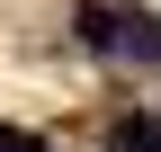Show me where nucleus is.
Instances as JSON below:
<instances>
[{
    "instance_id": "nucleus-1",
    "label": "nucleus",
    "mask_w": 161,
    "mask_h": 152,
    "mask_svg": "<svg viewBox=\"0 0 161 152\" xmlns=\"http://www.w3.org/2000/svg\"><path fill=\"white\" fill-rule=\"evenodd\" d=\"M116 54L161 63V18H152V9H116Z\"/></svg>"
},
{
    "instance_id": "nucleus-2",
    "label": "nucleus",
    "mask_w": 161,
    "mask_h": 152,
    "mask_svg": "<svg viewBox=\"0 0 161 152\" xmlns=\"http://www.w3.org/2000/svg\"><path fill=\"white\" fill-rule=\"evenodd\" d=\"M72 36H80L90 54H116V9H98V0H80V9H72Z\"/></svg>"
},
{
    "instance_id": "nucleus-3",
    "label": "nucleus",
    "mask_w": 161,
    "mask_h": 152,
    "mask_svg": "<svg viewBox=\"0 0 161 152\" xmlns=\"http://www.w3.org/2000/svg\"><path fill=\"white\" fill-rule=\"evenodd\" d=\"M108 152H161V117H116L108 125Z\"/></svg>"
},
{
    "instance_id": "nucleus-4",
    "label": "nucleus",
    "mask_w": 161,
    "mask_h": 152,
    "mask_svg": "<svg viewBox=\"0 0 161 152\" xmlns=\"http://www.w3.org/2000/svg\"><path fill=\"white\" fill-rule=\"evenodd\" d=\"M0 152H45L36 134H18V125H0Z\"/></svg>"
}]
</instances>
